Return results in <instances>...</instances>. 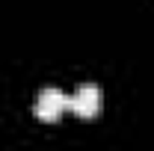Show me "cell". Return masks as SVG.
<instances>
[{
  "label": "cell",
  "mask_w": 154,
  "mask_h": 151,
  "mask_svg": "<svg viewBox=\"0 0 154 151\" xmlns=\"http://www.w3.org/2000/svg\"><path fill=\"white\" fill-rule=\"evenodd\" d=\"M68 113L80 116V119H95V116L101 113V89H98L95 83H83V86L71 95Z\"/></svg>",
  "instance_id": "7a4b0ae2"
},
{
  "label": "cell",
  "mask_w": 154,
  "mask_h": 151,
  "mask_svg": "<svg viewBox=\"0 0 154 151\" xmlns=\"http://www.w3.org/2000/svg\"><path fill=\"white\" fill-rule=\"evenodd\" d=\"M68 104H71V98H68L65 92H59V89H54V86H48V89L38 92L33 113H36L38 122H59L62 113H68Z\"/></svg>",
  "instance_id": "6da1fadb"
}]
</instances>
